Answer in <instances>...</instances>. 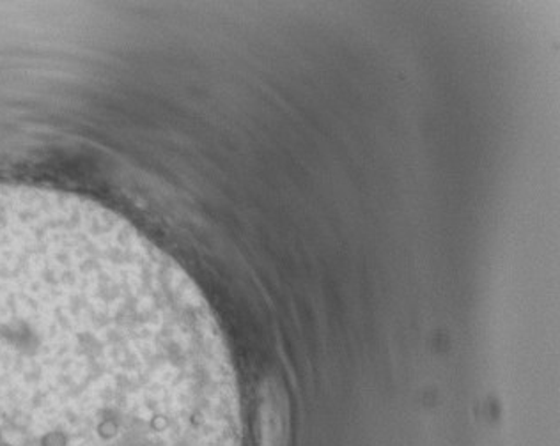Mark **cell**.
<instances>
[{
    "instance_id": "1",
    "label": "cell",
    "mask_w": 560,
    "mask_h": 446,
    "mask_svg": "<svg viewBox=\"0 0 560 446\" xmlns=\"http://www.w3.org/2000/svg\"><path fill=\"white\" fill-rule=\"evenodd\" d=\"M0 446H243L201 291L82 197L0 185Z\"/></svg>"
},
{
    "instance_id": "2",
    "label": "cell",
    "mask_w": 560,
    "mask_h": 446,
    "mask_svg": "<svg viewBox=\"0 0 560 446\" xmlns=\"http://www.w3.org/2000/svg\"><path fill=\"white\" fill-rule=\"evenodd\" d=\"M288 404L282 386L268 382L262 388L261 433L262 446H284Z\"/></svg>"
}]
</instances>
